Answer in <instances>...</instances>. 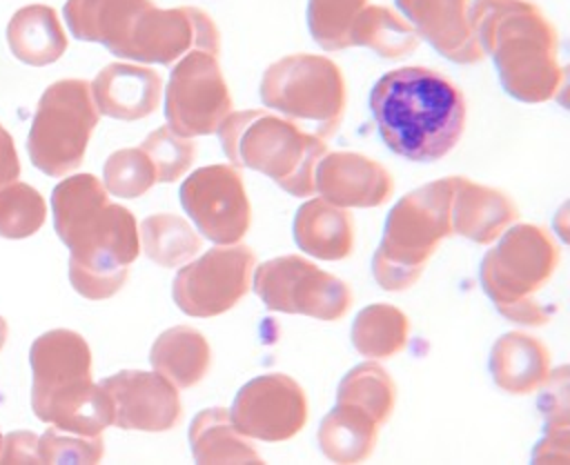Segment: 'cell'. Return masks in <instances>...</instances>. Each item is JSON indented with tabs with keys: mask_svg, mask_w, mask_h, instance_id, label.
<instances>
[{
	"mask_svg": "<svg viewBox=\"0 0 570 465\" xmlns=\"http://www.w3.org/2000/svg\"><path fill=\"white\" fill-rule=\"evenodd\" d=\"M47 218V205L38 189L27 182H7L0 187V236L20 240L33 236Z\"/></svg>",
	"mask_w": 570,
	"mask_h": 465,
	"instance_id": "cell-32",
	"label": "cell"
},
{
	"mask_svg": "<svg viewBox=\"0 0 570 465\" xmlns=\"http://www.w3.org/2000/svg\"><path fill=\"white\" fill-rule=\"evenodd\" d=\"M472 27L483 56L494 60L503 89L521 102H548L566 85L559 38L546 13L528 0H474Z\"/></svg>",
	"mask_w": 570,
	"mask_h": 465,
	"instance_id": "cell-3",
	"label": "cell"
},
{
	"mask_svg": "<svg viewBox=\"0 0 570 465\" xmlns=\"http://www.w3.org/2000/svg\"><path fill=\"white\" fill-rule=\"evenodd\" d=\"M91 96L102 116L131 122L158 109L163 80L158 71L145 65L114 62L98 71L91 82Z\"/></svg>",
	"mask_w": 570,
	"mask_h": 465,
	"instance_id": "cell-19",
	"label": "cell"
},
{
	"mask_svg": "<svg viewBox=\"0 0 570 465\" xmlns=\"http://www.w3.org/2000/svg\"><path fill=\"white\" fill-rule=\"evenodd\" d=\"M381 140L412 162H436L463 136L468 107L461 89L441 71L401 67L383 73L370 91Z\"/></svg>",
	"mask_w": 570,
	"mask_h": 465,
	"instance_id": "cell-2",
	"label": "cell"
},
{
	"mask_svg": "<svg viewBox=\"0 0 570 465\" xmlns=\"http://www.w3.org/2000/svg\"><path fill=\"white\" fill-rule=\"evenodd\" d=\"M379 427L361 407L336 403L318 427V447L334 463H361L374 452Z\"/></svg>",
	"mask_w": 570,
	"mask_h": 465,
	"instance_id": "cell-26",
	"label": "cell"
},
{
	"mask_svg": "<svg viewBox=\"0 0 570 465\" xmlns=\"http://www.w3.org/2000/svg\"><path fill=\"white\" fill-rule=\"evenodd\" d=\"M448 236H452V176L407 191L390 209L372 258L376 285L385 291L416 285Z\"/></svg>",
	"mask_w": 570,
	"mask_h": 465,
	"instance_id": "cell-7",
	"label": "cell"
},
{
	"mask_svg": "<svg viewBox=\"0 0 570 465\" xmlns=\"http://www.w3.org/2000/svg\"><path fill=\"white\" fill-rule=\"evenodd\" d=\"M559 265V247L537 225H510L481 260V287L497 311L519 325H546L554 307L539 294L548 287Z\"/></svg>",
	"mask_w": 570,
	"mask_h": 465,
	"instance_id": "cell-6",
	"label": "cell"
},
{
	"mask_svg": "<svg viewBox=\"0 0 570 465\" xmlns=\"http://www.w3.org/2000/svg\"><path fill=\"white\" fill-rule=\"evenodd\" d=\"M336 403L356 405L383 425L394 412L396 385L379 363H361L338 383Z\"/></svg>",
	"mask_w": 570,
	"mask_h": 465,
	"instance_id": "cell-31",
	"label": "cell"
},
{
	"mask_svg": "<svg viewBox=\"0 0 570 465\" xmlns=\"http://www.w3.org/2000/svg\"><path fill=\"white\" fill-rule=\"evenodd\" d=\"M53 227L69 247V280L89 300L111 298L140 254L134 214L109 200L91 174H73L53 187Z\"/></svg>",
	"mask_w": 570,
	"mask_h": 465,
	"instance_id": "cell-1",
	"label": "cell"
},
{
	"mask_svg": "<svg viewBox=\"0 0 570 465\" xmlns=\"http://www.w3.org/2000/svg\"><path fill=\"white\" fill-rule=\"evenodd\" d=\"M20 176V160L13 147V138L0 125V187L13 182Z\"/></svg>",
	"mask_w": 570,
	"mask_h": 465,
	"instance_id": "cell-39",
	"label": "cell"
},
{
	"mask_svg": "<svg viewBox=\"0 0 570 465\" xmlns=\"http://www.w3.org/2000/svg\"><path fill=\"white\" fill-rule=\"evenodd\" d=\"M519 218L514 200L494 187L452 176V234L490 245Z\"/></svg>",
	"mask_w": 570,
	"mask_h": 465,
	"instance_id": "cell-20",
	"label": "cell"
},
{
	"mask_svg": "<svg viewBox=\"0 0 570 465\" xmlns=\"http://www.w3.org/2000/svg\"><path fill=\"white\" fill-rule=\"evenodd\" d=\"M294 240L314 258L343 260L354 249V220L347 209L312 198L294 216Z\"/></svg>",
	"mask_w": 570,
	"mask_h": 465,
	"instance_id": "cell-22",
	"label": "cell"
},
{
	"mask_svg": "<svg viewBox=\"0 0 570 465\" xmlns=\"http://www.w3.org/2000/svg\"><path fill=\"white\" fill-rule=\"evenodd\" d=\"M546 432L539 445L532 452L534 463H568V400H566V380L561 389H550L543 400Z\"/></svg>",
	"mask_w": 570,
	"mask_h": 465,
	"instance_id": "cell-36",
	"label": "cell"
},
{
	"mask_svg": "<svg viewBox=\"0 0 570 465\" xmlns=\"http://www.w3.org/2000/svg\"><path fill=\"white\" fill-rule=\"evenodd\" d=\"M309 405L305 389L287 374H263L245 383L229 416L247 438L281 443L296 436L307 423Z\"/></svg>",
	"mask_w": 570,
	"mask_h": 465,
	"instance_id": "cell-15",
	"label": "cell"
},
{
	"mask_svg": "<svg viewBox=\"0 0 570 465\" xmlns=\"http://www.w3.org/2000/svg\"><path fill=\"white\" fill-rule=\"evenodd\" d=\"M490 374L508 394H532L550 380V352L530 334L508 332L492 345Z\"/></svg>",
	"mask_w": 570,
	"mask_h": 465,
	"instance_id": "cell-21",
	"label": "cell"
},
{
	"mask_svg": "<svg viewBox=\"0 0 570 465\" xmlns=\"http://www.w3.org/2000/svg\"><path fill=\"white\" fill-rule=\"evenodd\" d=\"M0 447H2V434H0Z\"/></svg>",
	"mask_w": 570,
	"mask_h": 465,
	"instance_id": "cell-41",
	"label": "cell"
},
{
	"mask_svg": "<svg viewBox=\"0 0 570 465\" xmlns=\"http://www.w3.org/2000/svg\"><path fill=\"white\" fill-rule=\"evenodd\" d=\"M419 40L414 27L383 4H365L350 29L352 47H367L387 60H399L416 51Z\"/></svg>",
	"mask_w": 570,
	"mask_h": 465,
	"instance_id": "cell-28",
	"label": "cell"
},
{
	"mask_svg": "<svg viewBox=\"0 0 570 465\" xmlns=\"http://www.w3.org/2000/svg\"><path fill=\"white\" fill-rule=\"evenodd\" d=\"M419 38L428 40L443 58L456 65L483 60L476 42L470 0H394Z\"/></svg>",
	"mask_w": 570,
	"mask_h": 465,
	"instance_id": "cell-18",
	"label": "cell"
},
{
	"mask_svg": "<svg viewBox=\"0 0 570 465\" xmlns=\"http://www.w3.org/2000/svg\"><path fill=\"white\" fill-rule=\"evenodd\" d=\"M33 414L60 432L96 436L114 421L109 394L91 380V349L73 329H49L29 352Z\"/></svg>",
	"mask_w": 570,
	"mask_h": 465,
	"instance_id": "cell-4",
	"label": "cell"
},
{
	"mask_svg": "<svg viewBox=\"0 0 570 465\" xmlns=\"http://www.w3.org/2000/svg\"><path fill=\"white\" fill-rule=\"evenodd\" d=\"M36 441L31 432H13L2 438L0 463H36Z\"/></svg>",
	"mask_w": 570,
	"mask_h": 465,
	"instance_id": "cell-38",
	"label": "cell"
},
{
	"mask_svg": "<svg viewBox=\"0 0 570 465\" xmlns=\"http://www.w3.org/2000/svg\"><path fill=\"white\" fill-rule=\"evenodd\" d=\"M185 214L214 245H234L252 225V205L234 165H207L189 174L178 191Z\"/></svg>",
	"mask_w": 570,
	"mask_h": 465,
	"instance_id": "cell-14",
	"label": "cell"
},
{
	"mask_svg": "<svg viewBox=\"0 0 570 465\" xmlns=\"http://www.w3.org/2000/svg\"><path fill=\"white\" fill-rule=\"evenodd\" d=\"M367 0H309L307 27L314 42L325 51H341L350 44V29Z\"/></svg>",
	"mask_w": 570,
	"mask_h": 465,
	"instance_id": "cell-33",
	"label": "cell"
},
{
	"mask_svg": "<svg viewBox=\"0 0 570 465\" xmlns=\"http://www.w3.org/2000/svg\"><path fill=\"white\" fill-rule=\"evenodd\" d=\"M149 363L154 372L165 376L171 385L187 389L198 385L209 372L212 347L198 329L178 325L165 329L154 340Z\"/></svg>",
	"mask_w": 570,
	"mask_h": 465,
	"instance_id": "cell-25",
	"label": "cell"
},
{
	"mask_svg": "<svg viewBox=\"0 0 570 465\" xmlns=\"http://www.w3.org/2000/svg\"><path fill=\"white\" fill-rule=\"evenodd\" d=\"M254 267L252 247L240 243L214 245L198 260L180 267L171 285L174 303L196 318L225 314L249 291Z\"/></svg>",
	"mask_w": 570,
	"mask_h": 465,
	"instance_id": "cell-12",
	"label": "cell"
},
{
	"mask_svg": "<svg viewBox=\"0 0 570 465\" xmlns=\"http://www.w3.org/2000/svg\"><path fill=\"white\" fill-rule=\"evenodd\" d=\"M314 187L323 200L336 207H379L394 191L392 174L376 160L354 154L334 151L318 160Z\"/></svg>",
	"mask_w": 570,
	"mask_h": 465,
	"instance_id": "cell-17",
	"label": "cell"
},
{
	"mask_svg": "<svg viewBox=\"0 0 570 465\" xmlns=\"http://www.w3.org/2000/svg\"><path fill=\"white\" fill-rule=\"evenodd\" d=\"M407 316L387 303L363 307L352 323V345L367 358H390L399 354L407 343Z\"/></svg>",
	"mask_w": 570,
	"mask_h": 465,
	"instance_id": "cell-29",
	"label": "cell"
},
{
	"mask_svg": "<svg viewBox=\"0 0 570 465\" xmlns=\"http://www.w3.org/2000/svg\"><path fill=\"white\" fill-rule=\"evenodd\" d=\"M105 452V441L96 436H65L49 427L36 441V463H98Z\"/></svg>",
	"mask_w": 570,
	"mask_h": 465,
	"instance_id": "cell-37",
	"label": "cell"
},
{
	"mask_svg": "<svg viewBox=\"0 0 570 465\" xmlns=\"http://www.w3.org/2000/svg\"><path fill=\"white\" fill-rule=\"evenodd\" d=\"M229 113L232 96L218 56L194 49L176 60L165 87L167 125L185 138L209 136Z\"/></svg>",
	"mask_w": 570,
	"mask_h": 465,
	"instance_id": "cell-11",
	"label": "cell"
},
{
	"mask_svg": "<svg viewBox=\"0 0 570 465\" xmlns=\"http://www.w3.org/2000/svg\"><path fill=\"white\" fill-rule=\"evenodd\" d=\"M191 456L198 463H261L252 438L240 434L225 407H207L189 427Z\"/></svg>",
	"mask_w": 570,
	"mask_h": 465,
	"instance_id": "cell-27",
	"label": "cell"
},
{
	"mask_svg": "<svg viewBox=\"0 0 570 465\" xmlns=\"http://www.w3.org/2000/svg\"><path fill=\"white\" fill-rule=\"evenodd\" d=\"M7 42L11 53L31 67L51 65L67 51L65 29L49 4L18 9L7 24Z\"/></svg>",
	"mask_w": 570,
	"mask_h": 465,
	"instance_id": "cell-24",
	"label": "cell"
},
{
	"mask_svg": "<svg viewBox=\"0 0 570 465\" xmlns=\"http://www.w3.org/2000/svg\"><path fill=\"white\" fill-rule=\"evenodd\" d=\"M261 100L292 122H312L314 136L327 140L345 113V76L325 56L292 53L265 69Z\"/></svg>",
	"mask_w": 570,
	"mask_h": 465,
	"instance_id": "cell-8",
	"label": "cell"
},
{
	"mask_svg": "<svg viewBox=\"0 0 570 465\" xmlns=\"http://www.w3.org/2000/svg\"><path fill=\"white\" fill-rule=\"evenodd\" d=\"M7 334H9V327H7V320L0 316V349L4 347V340H7Z\"/></svg>",
	"mask_w": 570,
	"mask_h": 465,
	"instance_id": "cell-40",
	"label": "cell"
},
{
	"mask_svg": "<svg viewBox=\"0 0 570 465\" xmlns=\"http://www.w3.org/2000/svg\"><path fill=\"white\" fill-rule=\"evenodd\" d=\"M140 249L160 267H180L200 249L196 229L176 214H151L140 222Z\"/></svg>",
	"mask_w": 570,
	"mask_h": 465,
	"instance_id": "cell-30",
	"label": "cell"
},
{
	"mask_svg": "<svg viewBox=\"0 0 570 465\" xmlns=\"http://www.w3.org/2000/svg\"><path fill=\"white\" fill-rule=\"evenodd\" d=\"M194 49L218 56L220 36L212 18L196 7L158 9L151 4L134 20L114 56L136 62L171 65Z\"/></svg>",
	"mask_w": 570,
	"mask_h": 465,
	"instance_id": "cell-13",
	"label": "cell"
},
{
	"mask_svg": "<svg viewBox=\"0 0 570 465\" xmlns=\"http://www.w3.org/2000/svg\"><path fill=\"white\" fill-rule=\"evenodd\" d=\"M218 138L234 167L261 171L296 198L316 191L314 176L327 142L296 122L265 109L232 111L218 127Z\"/></svg>",
	"mask_w": 570,
	"mask_h": 465,
	"instance_id": "cell-5",
	"label": "cell"
},
{
	"mask_svg": "<svg viewBox=\"0 0 570 465\" xmlns=\"http://www.w3.org/2000/svg\"><path fill=\"white\" fill-rule=\"evenodd\" d=\"M114 405L111 425L136 432H167L183 418L178 387L158 372L125 369L100 380Z\"/></svg>",
	"mask_w": 570,
	"mask_h": 465,
	"instance_id": "cell-16",
	"label": "cell"
},
{
	"mask_svg": "<svg viewBox=\"0 0 570 465\" xmlns=\"http://www.w3.org/2000/svg\"><path fill=\"white\" fill-rule=\"evenodd\" d=\"M145 156L149 158L156 182H174L189 171L196 158V145L191 138L176 133L171 127L154 129L140 145Z\"/></svg>",
	"mask_w": 570,
	"mask_h": 465,
	"instance_id": "cell-34",
	"label": "cell"
},
{
	"mask_svg": "<svg viewBox=\"0 0 570 465\" xmlns=\"http://www.w3.org/2000/svg\"><path fill=\"white\" fill-rule=\"evenodd\" d=\"M105 189L118 198H138L156 182V171L140 147L114 151L102 167Z\"/></svg>",
	"mask_w": 570,
	"mask_h": 465,
	"instance_id": "cell-35",
	"label": "cell"
},
{
	"mask_svg": "<svg viewBox=\"0 0 570 465\" xmlns=\"http://www.w3.org/2000/svg\"><path fill=\"white\" fill-rule=\"evenodd\" d=\"M252 287L272 311L336 320L352 307L347 283L294 254L256 265Z\"/></svg>",
	"mask_w": 570,
	"mask_h": 465,
	"instance_id": "cell-10",
	"label": "cell"
},
{
	"mask_svg": "<svg viewBox=\"0 0 570 465\" xmlns=\"http://www.w3.org/2000/svg\"><path fill=\"white\" fill-rule=\"evenodd\" d=\"M151 4L154 0H67L65 20L73 38L100 42L116 53L134 20Z\"/></svg>",
	"mask_w": 570,
	"mask_h": 465,
	"instance_id": "cell-23",
	"label": "cell"
},
{
	"mask_svg": "<svg viewBox=\"0 0 570 465\" xmlns=\"http://www.w3.org/2000/svg\"><path fill=\"white\" fill-rule=\"evenodd\" d=\"M100 111L91 82L65 78L45 89L27 138L31 165L47 176H67L85 160Z\"/></svg>",
	"mask_w": 570,
	"mask_h": 465,
	"instance_id": "cell-9",
	"label": "cell"
}]
</instances>
